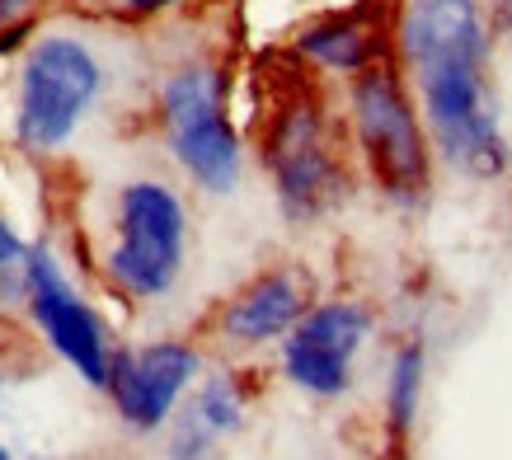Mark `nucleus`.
I'll return each instance as SVG.
<instances>
[{
    "label": "nucleus",
    "mask_w": 512,
    "mask_h": 460,
    "mask_svg": "<svg viewBox=\"0 0 512 460\" xmlns=\"http://www.w3.org/2000/svg\"><path fill=\"white\" fill-rule=\"evenodd\" d=\"M423 371H428V348L423 338H404L395 357H390V381H386V418L390 432L404 437L419 418V399H423Z\"/></svg>",
    "instance_id": "obj_13"
},
{
    "label": "nucleus",
    "mask_w": 512,
    "mask_h": 460,
    "mask_svg": "<svg viewBox=\"0 0 512 460\" xmlns=\"http://www.w3.org/2000/svg\"><path fill=\"white\" fill-rule=\"evenodd\" d=\"M348 146H353L348 127L329 113L311 80H296L268 108V123L259 132V160L292 226H315L348 198L353 188Z\"/></svg>",
    "instance_id": "obj_3"
},
{
    "label": "nucleus",
    "mask_w": 512,
    "mask_h": 460,
    "mask_svg": "<svg viewBox=\"0 0 512 460\" xmlns=\"http://www.w3.org/2000/svg\"><path fill=\"white\" fill-rule=\"evenodd\" d=\"M343 127L353 141L357 169L390 207L414 212L433 198L437 151L419 113V99H414V85L395 57L357 71L343 85Z\"/></svg>",
    "instance_id": "obj_2"
},
{
    "label": "nucleus",
    "mask_w": 512,
    "mask_h": 460,
    "mask_svg": "<svg viewBox=\"0 0 512 460\" xmlns=\"http://www.w3.org/2000/svg\"><path fill=\"white\" fill-rule=\"evenodd\" d=\"M0 460H19L15 451H10V446H0Z\"/></svg>",
    "instance_id": "obj_17"
},
{
    "label": "nucleus",
    "mask_w": 512,
    "mask_h": 460,
    "mask_svg": "<svg viewBox=\"0 0 512 460\" xmlns=\"http://www.w3.org/2000/svg\"><path fill=\"white\" fill-rule=\"evenodd\" d=\"M245 428V390H240V376L231 371H217L193 390L188 409L179 414L170 432V460H207L217 451L221 437Z\"/></svg>",
    "instance_id": "obj_12"
},
{
    "label": "nucleus",
    "mask_w": 512,
    "mask_h": 460,
    "mask_svg": "<svg viewBox=\"0 0 512 460\" xmlns=\"http://www.w3.org/2000/svg\"><path fill=\"white\" fill-rule=\"evenodd\" d=\"M156 127L170 160L212 198L240 188L245 137L231 118V80L212 57H184L156 80Z\"/></svg>",
    "instance_id": "obj_5"
},
{
    "label": "nucleus",
    "mask_w": 512,
    "mask_h": 460,
    "mask_svg": "<svg viewBox=\"0 0 512 460\" xmlns=\"http://www.w3.org/2000/svg\"><path fill=\"white\" fill-rule=\"evenodd\" d=\"M311 306V277L296 263H273L221 301L212 329L231 348H264V343H282Z\"/></svg>",
    "instance_id": "obj_11"
},
{
    "label": "nucleus",
    "mask_w": 512,
    "mask_h": 460,
    "mask_svg": "<svg viewBox=\"0 0 512 460\" xmlns=\"http://www.w3.org/2000/svg\"><path fill=\"white\" fill-rule=\"evenodd\" d=\"M202 371V353L188 338H151L141 348H113L104 395L132 432L165 428L179 399Z\"/></svg>",
    "instance_id": "obj_9"
},
{
    "label": "nucleus",
    "mask_w": 512,
    "mask_h": 460,
    "mask_svg": "<svg viewBox=\"0 0 512 460\" xmlns=\"http://www.w3.org/2000/svg\"><path fill=\"white\" fill-rule=\"evenodd\" d=\"M494 15L484 0H395V62L414 85L437 165L494 184L512 165L489 57Z\"/></svg>",
    "instance_id": "obj_1"
},
{
    "label": "nucleus",
    "mask_w": 512,
    "mask_h": 460,
    "mask_svg": "<svg viewBox=\"0 0 512 460\" xmlns=\"http://www.w3.org/2000/svg\"><path fill=\"white\" fill-rule=\"evenodd\" d=\"M24 259H29V240L0 212V292H10L15 301H24Z\"/></svg>",
    "instance_id": "obj_14"
},
{
    "label": "nucleus",
    "mask_w": 512,
    "mask_h": 460,
    "mask_svg": "<svg viewBox=\"0 0 512 460\" xmlns=\"http://www.w3.org/2000/svg\"><path fill=\"white\" fill-rule=\"evenodd\" d=\"M24 310L43 343L76 371L85 385L104 390L109 385V329L94 315V306L76 292V282L62 273V263L47 240H33L24 259Z\"/></svg>",
    "instance_id": "obj_7"
},
{
    "label": "nucleus",
    "mask_w": 512,
    "mask_h": 460,
    "mask_svg": "<svg viewBox=\"0 0 512 460\" xmlns=\"http://www.w3.org/2000/svg\"><path fill=\"white\" fill-rule=\"evenodd\" d=\"M188 259V207L170 179L141 174L113 188L99 249L104 287L132 306H156L179 287Z\"/></svg>",
    "instance_id": "obj_4"
},
{
    "label": "nucleus",
    "mask_w": 512,
    "mask_h": 460,
    "mask_svg": "<svg viewBox=\"0 0 512 460\" xmlns=\"http://www.w3.org/2000/svg\"><path fill=\"white\" fill-rule=\"evenodd\" d=\"M372 338V310L353 301V296H334V301H315L292 334L278 343L282 376L306 390V395L334 399L353 385V362L362 343Z\"/></svg>",
    "instance_id": "obj_8"
},
{
    "label": "nucleus",
    "mask_w": 512,
    "mask_h": 460,
    "mask_svg": "<svg viewBox=\"0 0 512 460\" xmlns=\"http://www.w3.org/2000/svg\"><path fill=\"white\" fill-rule=\"evenodd\" d=\"M179 5H188V0H118V10H123L127 19H156V15L179 10Z\"/></svg>",
    "instance_id": "obj_15"
},
{
    "label": "nucleus",
    "mask_w": 512,
    "mask_h": 460,
    "mask_svg": "<svg viewBox=\"0 0 512 460\" xmlns=\"http://www.w3.org/2000/svg\"><path fill=\"white\" fill-rule=\"evenodd\" d=\"M292 57L339 80L386 62L395 57V0H367L353 10H320L301 19L292 29Z\"/></svg>",
    "instance_id": "obj_10"
},
{
    "label": "nucleus",
    "mask_w": 512,
    "mask_h": 460,
    "mask_svg": "<svg viewBox=\"0 0 512 460\" xmlns=\"http://www.w3.org/2000/svg\"><path fill=\"white\" fill-rule=\"evenodd\" d=\"M109 85V71L76 33H38L15 71V151L52 155L76 137Z\"/></svg>",
    "instance_id": "obj_6"
},
{
    "label": "nucleus",
    "mask_w": 512,
    "mask_h": 460,
    "mask_svg": "<svg viewBox=\"0 0 512 460\" xmlns=\"http://www.w3.org/2000/svg\"><path fill=\"white\" fill-rule=\"evenodd\" d=\"M489 15H494V29H512V0H484Z\"/></svg>",
    "instance_id": "obj_16"
}]
</instances>
